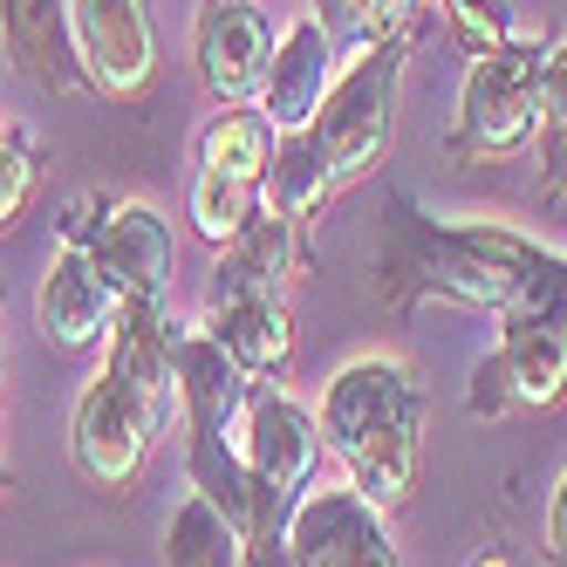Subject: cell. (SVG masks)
<instances>
[{
    "label": "cell",
    "mask_w": 567,
    "mask_h": 567,
    "mask_svg": "<svg viewBox=\"0 0 567 567\" xmlns=\"http://www.w3.org/2000/svg\"><path fill=\"white\" fill-rule=\"evenodd\" d=\"M321 452H336L349 485L377 513L403 506L424 465V383L396 355H362L321 390Z\"/></svg>",
    "instance_id": "cell-1"
},
{
    "label": "cell",
    "mask_w": 567,
    "mask_h": 567,
    "mask_svg": "<svg viewBox=\"0 0 567 567\" xmlns=\"http://www.w3.org/2000/svg\"><path fill=\"white\" fill-rule=\"evenodd\" d=\"M411 274L424 295L465 301L485 315H554L567 321V254L534 247L513 226H411Z\"/></svg>",
    "instance_id": "cell-2"
},
{
    "label": "cell",
    "mask_w": 567,
    "mask_h": 567,
    "mask_svg": "<svg viewBox=\"0 0 567 567\" xmlns=\"http://www.w3.org/2000/svg\"><path fill=\"white\" fill-rule=\"evenodd\" d=\"M403 55L411 42H390V49H362L349 55V69H336L329 96H321L315 124H308V144L321 157L329 185H355L370 178L390 144H396V90H403Z\"/></svg>",
    "instance_id": "cell-3"
},
{
    "label": "cell",
    "mask_w": 567,
    "mask_h": 567,
    "mask_svg": "<svg viewBox=\"0 0 567 567\" xmlns=\"http://www.w3.org/2000/svg\"><path fill=\"white\" fill-rule=\"evenodd\" d=\"M540 55L547 42H513L499 55H478L465 69V90H458V116H452V137H444V157L452 165H506L534 144L540 131Z\"/></svg>",
    "instance_id": "cell-4"
},
{
    "label": "cell",
    "mask_w": 567,
    "mask_h": 567,
    "mask_svg": "<svg viewBox=\"0 0 567 567\" xmlns=\"http://www.w3.org/2000/svg\"><path fill=\"white\" fill-rule=\"evenodd\" d=\"M62 247H83L96 274L116 288V301H165L172 295V267H178V239L172 219L144 206V198H75L62 213Z\"/></svg>",
    "instance_id": "cell-5"
},
{
    "label": "cell",
    "mask_w": 567,
    "mask_h": 567,
    "mask_svg": "<svg viewBox=\"0 0 567 567\" xmlns=\"http://www.w3.org/2000/svg\"><path fill=\"white\" fill-rule=\"evenodd\" d=\"M151 437H157V424L144 417V403L110 370L83 383L75 417H69V465H75V478H83L90 493L124 499L151 465Z\"/></svg>",
    "instance_id": "cell-6"
},
{
    "label": "cell",
    "mask_w": 567,
    "mask_h": 567,
    "mask_svg": "<svg viewBox=\"0 0 567 567\" xmlns=\"http://www.w3.org/2000/svg\"><path fill=\"white\" fill-rule=\"evenodd\" d=\"M69 42L83 83L110 103H137L157 83V21L151 0H69Z\"/></svg>",
    "instance_id": "cell-7"
},
{
    "label": "cell",
    "mask_w": 567,
    "mask_h": 567,
    "mask_svg": "<svg viewBox=\"0 0 567 567\" xmlns=\"http://www.w3.org/2000/svg\"><path fill=\"white\" fill-rule=\"evenodd\" d=\"M239 458H247L254 485H267L274 499H301L315 485V465H321V424L301 396H288L280 383H254L247 403H239Z\"/></svg>",
    "instance_id": "cell-8"
},
{
    "label": "cell",
    "mask_w": 567,
    "mask_h": 567,
    "mask_svg": "<svg viewBox=\"0 0 567 567\" xmlns=\"http://www.w3.org/2000/svg\"><path fill=\"white\" fill-rule=\"evenodd\" d=\"M288 547L301 567H403V554L390 540V519L355 485L301 493L288 513Z\"/></svg>",
    "instance_id": "cell-9"
},
{
    "label": "cell",
    "mask_w": 567,
    "mask_h": 567,
    "mask_svg": "<svg viewBox=\"0 0 567 567\" xmlns=\"http://www.w3.org/2000/svg\"><path fill=\"white\" fill-rule=\"evenodd\" d=\"M192 62L219 103H254L274 62V21L260 0H198L192 14Z\"/></svg>",
    "instance_id": "cell-10"
},
{
    "label": "cell",
    "mask_w": 567,
    "mask_h": 567,
    "mask_svg": "<svg viewBox=\"0 0 567 567\" xmlns=\"http://www.w3.org/2000/svg\"><path fill=\"white\" fill-rule=\"evenodd\" d=\"M110 362L103 370L124 383L157 431L178 424V329L165 321V301H124L110 321Z\"/></svg>",
    "instance_id": "cell-11"
},
{
    "label": "cell",
    "mask_w": 567,
    "mask_h": 567,
    "mask_svg": "<svg viewBox=\"0 0 567 567\" xmlns=\"http://www.w3.org/2000/svg\"><path fill=\"white\" fill-rule=\"evenodd\" d=\"M116 308L124 301H116V288L96 274V260L83 247H55L42 288H34V329H42V342L62 349V355H83L110 336Z\"/></svg>",
    "instance_id": "cell-12"
},
{
    "label": "cell",
    "mask_w": 567,
    "mask_h": 567,
    "mask_svg": "<svg viewBox=\"0 0 567 567\" xmlns=\"http://www.w3.org/2000/svg\"><path fill=\"white\" fill-rule=\"evenodd\" d=\"M329 83H336V42L321 34L315 14H301V21L274 42V62H267V83H260L254 110L274 124V137L308 131L315 110H321V96H329Z\"/></svg>",
    "instance_id": "cell-13"
},
{
    "label": "cell",
    "mask_w": 567,
    "mask_h": 567,
    "mask_svg": "<svg viewBox=\"0 0 567 567\" xmlns=\"http://www.w3.org/2000/svg\"><path fill=\"white\" fill-rule=\"evenodd\" d=\"M206 336L233 355V370L247 383H280L295 362V315L280 295H239V301H213Z\"/></svg>",
    "instance_id": "cell-14"
},
{
    "label": "cell",
    "mask_w": 567,
    "mask_h": 567,
    "mask_svg": "<svg viewBox=\"0 0 567 567\" xmlns=\"http://www.w3.org/2000/svg\"><path fill=\"white\" fill-rule=\"evenodd\" d=\"M288 267H295V219H280V213L260 206L247 226H239V239H226V247H219L206 308L213 301H239V295H280Z\"/></svg>",
    "instance_id": "cell-15"
},
{
    "label": "cell",
    "mask_w": 567,
    "mask_h": 567,
    "mask_svg": "<svg viewBox=\"0 0 567 567\" xmlns=\"http://www.w3.org/2000/svg\"><path fill=\"white\" fill-rule=\"evenodd\" d=\"M247 390L254 383L233 370V355L206 329L178 336V431H233Z\"/></svg>",
    "instance_id": "cell-16"
},
{
    "label": "cell",
    "mask_w": 567,
    "mask_h": 567,
    "mask_svg": "<svg viewBox=\"0 0 567 567\" xmlns=\"http://www.w3.org/2000/svg\"><path fill=\"white\" fill-rule=\"evenodd\" d=\"M499 362L513 377L519 411H554L567 396V321L554 315H513L499 336Z\"/></svg>",
    "instance_id": "cell-17"
},
{
    "label": "cell",
    "mask_w": 567,
    "mask_h": 567,
    "mask_svg": "<svg viewBox=\"0 0 567 567\" xmlns=\"http://www.w3.org/2000/svg\"><path fill=\"white\" fill-rule=\"evenodd\" d=\"M0 34H8V55L42 90H69L83 75L69 42V0H0Z\"/></svg>",
    "instance_id": "cell-18"
},
{
    "label": "cell",
    "mask_w": 567,
    "mask_h": 567,
    "mask_svg": "<svg viewBox=\"0 0 567 567\" xmlns=\"http://www.w3.org/2000/svg\"><path fill=\"white\" fill-rule=\"evenodd\" d=\"M274 165V124L254 103H226L206 131H198V172L233 178V185H260Z\"/></svg>",
    "instance_id": "cell-19"
},
{
    "label": "cell",
    "mask_w": 567,
    "mask_h": 567,
    "mask_svg": "<svg viewBox=\"0 0 567 567\" xmlns=\"http://www.w3.org/2000/svg\"><path fill=\"white\" fill-rule=\"evenodd\" d=\"M185 472H192V493L213 499L233 519V534H247L254 526V472L239 458L233 431H185Z\"/></svg>",
    "instance_id": "cell-20"
},
{
    "label": "cell",
    "mask_w": 567,
    "mask_h": 567,
    "mask_svg": "<svg viewBox=\"0 0 567 567\" xmlns=\"http://www.w3.org/2000/svg\"><path fill=\"white\" fill-rule=\"evenodd\" d=\"M308 14H315L321 34L336 42V55H362V49L411 42L424 0H308Z\"/></svg>",
    "instance_id": "cell-21"
},
{
    "label": "cell",
    "mask_w": 567,
    "mask_h": 567,
    "mask_svg": "<svg viewBox=\"0 0 567 567\" xmlns=\"http://www.w3.org/2000/svg\"><path fill=\"white\" fill-rule=\"evenodd\" d=\"M329 172H321V157H315V144H308V131H288V137H274V165H267V178H260V206L267 213H280V219H308L315 206H329Z\"/></svg>",
    "instance_id": "cell-22"
},
{
    "label": "cell",
    "mask_w": 567,
    "mask_h": 567,
    "mask_svg": "<svg viewBox=\"0 0 567 567\" xmlns=\"http://www.w3.org/2000/svg\"><path fill=\"white\" fill-rule=\"evenodd\" d=\"M165 567H239V534H233V519H226L213 499L185 493L178 513L165 519Z\"/></svg>",
    "instance_id": "cell-23"
},
{
    "label": "cell",
    "mask_w": 567,
    "mask_h": 567,
    "mask_svg": "<svg viewBox=\"0 0 567 567\" xmlns=\"http://www.w3.org/2000/svg\"><path fill=\"white\" fill-rule=\"evenodd\" d=\"M534 151H540V192L567 198V34L547 42V55H540V131H534Z\"/></svg>",
    "instance_id": "cell-24"
},
{
    "label": "cell",
    "mask_w": 567,
    "mask_h": 567,
    "mask_svg": "<svg viewBox=\"0 0 567 567\" xmlns=\"http://www.w3.org/2000/svg\"><path fill=\"white\" fill-rule=\"evenodd\" d=\"M42 192V144H34L28 124L0 116V233H14Z\"/></svg>",
    "instance_id": "cell-25"
},
{
    "label": "cell",
    "mask_w": 567,
    "mask_h": 567,
    "mask_svg": "<svg viewBox=\"0 0 567 567\" xmlns=\"http://www.w3.org/2000/svg\"><path fill=\"white\" fill-rule=\"evenodd\" d=\"M254 213H260V185H233V178H213V172L192 178V226H198V239H206L213 254L226 239H239V226Z\"/></svg>",
    "instance_id": "cell-26"
},
{
    "label": "cell",
    "mask_w": 567,
    "mask_h": 567,
    "mask_svg": "<svg viewBox=\"0 0 567 567\" xmlns=\"http://www.w3.org/2000/svg\"><path fill=\"white\" fill-rule=\"evenodd\" d=\"M444 8V28H452V42L478 62V55H499L506 42H513V8L506 0H437Z\"/></svg>",
    "instance_id": "cell-27"
},
{
    "label": "cell",
    "mask_w": 567,
    "mask_h": 567,
    "mask_svg": "<svg viewBox=\"0 0 567 567\" xmlns=\"http://www.w3.org/2000/svg\"><path fill=\"white\" fill-rule=\"evenodd\" d=\"M465 411H472V417H506V411H519V403H513V377H506L499 349L472 362V390H465Z\"/></svg>",
    "instance_id": "cell-28"
},
{
    "label": "cell",
    "mask_w": 567,
    "mask_h": 567,
    "mask_svg": "<svg viewBox=\"0 0 567 567\" xmlns=\"http://www.w3.org/2000/svg\"><path fill=\"white\" fill-rule=\"evenodd\" d=\"M540 547H547V567H567V472L554 478V499H547V519H540Z\"/></svg>",
    "instance_id": "cell-29"
},
{
    "label": "cell",
    "mask_w": 567,
    "mask_h": 567,
    "mask_svg": "<svg viewBox=\"0 0 567 567\" xmlns=\"http://www.w3.org/2000/svg\"><path fill=\"white\" fill-rule=\"evenodd\" d=\"M472 567H513V554H499V547H493V554H478Z\"/></svg>",
    "instance_id": "cell-30"
}]
</instances>
